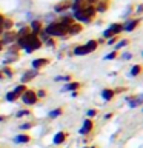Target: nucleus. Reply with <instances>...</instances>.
<instances>
[{
    "label": "nucleus",
    "instance_id": "nucleus-29",
    "mask_svg": "<svg viewBox=\"0 0 143 148\" xmlns=\"http://www.w3.org/2000/svg\"><path fill=\"white\" fill-rule=\"evenodd\" d=\"M118 56V53L117 51H112V53H109V54H106L105 56V60H112V59H115Z\"/></svg>",
    "mask_w": 143,
    "mask_h": 148
},
{
    "label": "nucleus",
    "instance_id": "nucleus-24",
    "mask_svg": "<svg viewBox=\"0 0 143 148\" xmlns=\"http://www.w3.org/2000/svg\"><path fill=\"white\" fill-rule=\"evenodd\" d=\"M63 114V108H55V110H52V111H51V113L48 114L49 116V117H57V116H62Z\"/></svg>",
    "mask_w": 143,
    "mask_h": 148
},
{
    "label": "nucleus",
    "instance_id": "nucleus-22",
    "mask_svg": "<svg viewBox=\"0 0 143 148\" xmlns=\"http://www.w3.org/2000/svg\"><path fill=\"white\" fill-rule=\"evenodd\" d=\"M8 102H16V100H18L20 97H18L16 92H12V91H9V92H6V97H5Z\"/></svg>",
    "mask_w": 143,
    "mask_h": 148
},
{
    "label": "nucleus",
    "instance_id": "nucleus-3",
    "mask_svg": "<svg viewBox=\"0 0 143 148\" xmlns=\"http://www.w3.org/2000/svg\"><path fill=\"white\" fill-rule=\"evenodd\" d=\"M95 6H92V5H89V6H85L82 9V11H77V12H74V18L78 22H82V23H89L91 22V18L95 16Z\"/></svg>",
    "mask_w": 143,
    "mask_h": 148
},
{
    "label": "nucleus",
    "instance_id": "nucleus-32",
    "mask_svg": "<svg viewBox=\"0 0 143 148\" xmlns=\"http://www.w3.org/2000/svg\"><path fill=\"white\" fill-rule=\"evenodd\" d=\"M88 117H94V116H97V110H88Z\"/></svg>",
    "mask_w": 143,
    "mask_h": 148
},
{
    "label": "nucleus",
    "instance_id": "nucleus-12",
    "mask_svg": "<svg viewBox=\"0 0 143 148\" xmlns=\"http://www.w3.org/2000/svg\"><path fill=\"white\" fill-rule=\"evenodd\" d=\"M66 137H68V134L65 133V131H59L57 134L54 136V145H62V143H65V140H66Z\"/></svg>",
    "mask_w": 143,
    "mask_h": 148
},
{
    "label": "nucleus",
    "instance_id": "nucleus-6",
    "mask_svg": "<svg viewBox=\"0 0 143 148\" xmlns=\"http://www.w3.org/2000/svg\"><path fill=\"white\" fill-rule=\"evenodd\" d=\"M92 128H94V122H92L91 119H85L83 120V125H82V128H80V133L82 136H86V134H89L92 131Z\"/></svg>",
    "mask_w": 143,
    "mask_h": 148
},
{
    "label": "nucleus",
    "instance_id": "nucleus-23",
    "mask_svg": "<svg viewBox=\"0 0 143 148\" xmlns=\"http://www.w3.org/2000/svg\"><path fill=\"white\" fill-rule=\"evenodd\" d=\"M140 71H142V65H134V66L131 68V76H132V77L138 76V74H140Z\"/></svg>",
    "mask_w": 143,
    "mask_h": 148
},
{
    "label": "nucleus",
    "instance_id": "nucleus-31",
    "mask_svg": "<svg viewBox=\"0 0 143 148\" xmlns=\"http://www.w3.org/2000/svg\"><path fill=\"white\" fill-rule=\"evenodd\" d=\"M125 45H128V40H122V42H118L117 46H115V51L120 49V48H122V46H125Z\"/></svg>",
    "mask_w": 143,
    "mask_h": 148
},
{
    "label": "nucleus",
    "instance_id": "nucleus-30",
    "mask_svg": "<svg viewBox=\"0 0 143 148\" xmlns=\"http://www.w3.org/2000/svg\"><path fill=\"white\" fill-rule=\"evenodd\" d=\"M28 114H31V111L29 110H20V111H17V117H23V116H28Z\"/></svg>",
    "mask_w": 143,
    "mask_h": 148
},
{
    "label": "nucleus",
    "instance_id": "nucleus-15",
    "mask_svg": "<svg viewBox=\"0 0 143 148\" xmlns=\"http://www.w3.org/2000/svg\"><path fill=\"white\" fill-rule=\"evenodd\" d=\"M14 142H17V143H29L31 142V136L29 134L22 133V134H18V136L14 137Z\"/></svg>",
    "mask_w": 143,
    "mask_h": 148
},
{
    "label": "nucleus",
    "instance_id": "nucleus-11",
    "mask_svg": "<svg viewBox=\"0 0 143 148\" xmlns=\"http://www.w3.org/2000/svg\"><path fill=\"white\" fill-rule=\"evenodd\" d=\"M85 6H86V0H72V2H71V8H72L74 12L82 11Z\"/></svg>",
    "mask_w": 143,
    "mask_h": 148
},
{
    "label": "nucleus",
    "instance_id": "nucleus-14",
    "mask_svg": "<svg viewBox=\"0 0 143 148\" xmlns=\"http://www.w3.org/2000/svg\"><path fill=\"white\" fill-rule=\"evenodd\" d=\"M80 86H82L80 82H69V83H66V85L62 88V91H77Z\"/></svg>",
    "mask_w": 143,
    "mask_h": 148
},
{
    "label": "nucleus",
    "instance_id": "nucleus-37",
    "mask_svg": "<svg viewBox=\"0 0 143 148\" xmlns=\"http://www.w3.org/2000/svg\"><path fill=\"white\" fill-rule=\"evenodd\" d=\"M3 51V45H2V42H0V53Z\"/></svg>",
    "mask_w": 143,
    "mask_h": 148
},
{
    "label": "nucleus",
    "instance_id": "nucleus-2",
    "mask_svg": "<svg viewBox=\"0 0 143 148\" xmlns=\"http://www.w3.org/2000/svg\"><path fill=\"white\" fill-rule=\"evenodd\" d=\"M43 32L49 37H62L68 32V26L63 25L62 22H51L49 25L45 28Z\"/></svg>",
    "mask_w": 143,
    "mask_h": 148
},
{
    "label": "nucleus",
    "instance_id": "nucleus-39",
    "mask_svg": "<svg viewBox=\"0 0 143 148\" xmlns=\"http://www.w3.org/2000/svg\"><path fill=\"white\" fill-rule=\"evenodd\" d=\"M2 32H3V29H2V26H0V36H2Z\"/></svg>",
    "mask_w": 143,
    "mask_h": 148
},
{
    "label": "nucleus",
    "instance_id": "nucleus-26",
    "mask_svg": "<svg viewBox=\"0 0 143 148\" xmlns=\"http://www.w3.org/2000/svg\"><path fill=\"white\" fill-rule=\"evenodd\" d=\"M106 9H108V3H106V2H103V3H100L99 6L95 8V11H99V12H105Z\"/></svg>",
    "mask_w": 143,
    "mask_h": 148
},
{
    "label": "nucleus",
    "instance_id": "nucleus-18",
    "mask_svg": "<svg viewBox=\"0 0 143 148\" xmlns=\"http://www.w3.org/2000/svg\"><path fill=\"white\" fill-rule=\"evenodd\" d=\"M68 8H71V2H69V0H65V2L55 5L54 11L55 12H62V11H65V9H68Z\"/></svg>",
    "mask_w": 143,
    "mask_h": 148
},
{
    "label": "nucleus",
    "instance_id": "nucleus-20",
    "mask_svg": "<svg viewBox=\"0 0 143 148\" xmlns=\"http://www.w3.org/2000/svg\"><path fill=\"white\" fill-rule=\"evenodd\" d=\"M85 46H86L88 53H92V51L97 49V46H99V42H97V40H89L88 43H85Z\"/></svg>",
    "mask_w": 143,
    "mask_h": 148
},
{
    "label": "nucleus",
    "instance_id": "nucleus-13",
    "mask_svg": "<svg viewBox=\"0 0 143 148\" xmlns=\"http://www.w3.org/2000/svg\"><path fill=\"white\" fill-rule=\"evenodd\" d=\"M83 29V26L80 25V23H72V25H69L68 26V32L66 34H71V36H76V34H78Z\"/></svg>",
    "mask_w": 143,
    "mask_h": 148
},
{
    "label": "nucleus",
    "instance_id": "nucleus-34",
    "mask_svg": "<svg viewBox=\"0 0 143 148\" xmlns=\"http://www.w3.org/2000/svg\"><path fill=\"white\" fill-rule=\"evenodd\" d=\"M115 40H117V37H111V39L108 40V43H109V45H112V43H115Z\"/></svg>",
    "mask_w": 143,
    "mask_h": 148
},
{
    "label": "nucleus",
    "instance_id": "nucleus-4",
    "mask_svg": "<svg viewBox=\"0 0 143 148\" xmlns=\"http://www.w3.org/2000/svg\"><path fill=\"white\" fill-rule=\"evenodd\" d=\"M20 99L25 105H35L37 102H39V99H37V96H35V91H32V90H26L20 96Z\"/></svg>",
    "mask_w": 143,
    "mask_h": 148
},
{
    "label": "nucleus",
    "instance_id": "nucleus-28",
    "mask_svg": "<svg viewBox=\"0 0 143 148\" xmlns=\"http://www.w3.org/2000/svg\"><path fill=\"white\" fill-rule=\"evenodd\" d=\"M35 96H37V99H43V97L48 96V92L45 90H39V91H35Z\"/></svg>",
    "mask_w": 143,
    "mask_h": 148
},
{
    "label": "nucleus",
    "instance_id": "nucleus-27",
    "mask_svg": "<svg viewBox=\"0 0 143 148\" xmlns=\"http://www.w3.org/2000/svg\"><path fill=\"white\" fill-rule=\"evenodd\" d=\"M55 80L57 82H71V76H57Z\"/></svg>",
    "mask_w": 143,
    "mask_h": 148
},
{
    "label": "nucleus",
    "instance_id": "nucleus-33",
    "mask_svg": "<svg viewBox=\"0 0 143 148\" xmlns=\"http://www.w3.org/2000/svg\"><path fill=\"white\" fill-rule=\"evenodd\" d=\"M31 127H34V122H29V123H23V125H22V130H29Z\"/></svg>",
    "mask_w": 143,
    "mask_h": 148
},
{
    "label": "nucleus",
    "instance_id": "nucleus-19",
    "mask_svg": "<svg viewBox=\"0 0 143 148\" xmlns=\"http://www.w3.org/2000/svg\"><path fill=\"white\" fill-rule=\"evenodd\" d=\"M74 54L76 56H85V54H89V53H88L85 45H77L76 48H74Z\"/></svg>",
    "mask_w": 143,
    "mask_h": 148
},
{
    "label": "nucleus",
    "instance_id": "nucleus-5",
    "mask_svg": "<svg viewBox=\"0 0 143 148\" xmlns=\"http://www.w3.org/2000/svg\"><path fill=\"white\" fill-rule=\"evenodd\" d=\"M122 31H123V28H122V25H120V23H112V25H111L108 29L103 32V37H106V39H111V37L120 34Z\"/></svg>",
    "mask_w": 143,
    "mask_h": 148
},
{
    "label": "nucleus",
    "instance_id": "nucleus-16",
    "mask_svg": "<svg viewBox=\"0 0 143 148\" xmlns=\"http://www.w3.org/2000/svg\"><path fill=\"white\" fill-rule=\"evenodd\" d=\"M114 96H115V91L114 90H111V88H106V90L101 91V97H103V100H112L114 99Z\"/></svg>",
    "mask_w": 143,
    "mask_h": 148
},
{
    "label": "nucleus",
    "instance_id": "nucleus-1",
    "mask_svg": "<svg viewBox=\"0 0 143 148\" xmlns=\"http://www.w3.org/2000/svg\"><path fill=\"white\" fill-rule=\"evenodd\" d=\"M17 46L20 49H25V53L31 54L34 51L42 48V42L39 39V36L35 34H28L26 37H22V39H17Z\"/></svg>",
    "mask_w": 143,
    "mask_h": 148
},
{
    "label": "nucleus",
    "instance_id": "nucleus-9",
    "mask_svg": "<svg viewBox=\"0 0 143 148\" xmlns=\"http://www.w3.org/2000/svg\"><path fill=\"white\" fill-rule=\"evenodd\" d=\"M49 63H51V60L46 59V57L34 59V60H32V68H34L35 71H39L40 68H43V66H46V65H49Z\"/></svg>",
    "mask_w": 143,
    "mask_h": 148
},
{
    "label": "nucleus",
    "instance_id": "nucleus-21",
    "mask_svg": "<svg viewBox=\"0 0 143 148\" xmlns=\"http://www.w3.org/2000/svg\"><path fill=\"white\" fill-rule=\"evenodd\" d=\"M28 90V88H26V85H25V83H20V85H17L16 88H14V90H12V92H16V94L18 96V97H20L22 94H23V92H25Z\"/></svg>",
    "mask_w": 143,
    "mask_h": 148
},
{
    "label": "nucleus",
    "instance_id": "nucleus-7",
    "mask_svg": "<svg viewBox=\"0 0 143 148\" xmlns=\"http://www.w3.org/2000/svg\"><path fill=\"white\" fill-rule=\"evenodd\" d=\"M14 40H17V34L16 32H12V31H5V32H2V45H5V43H12Z\"/></svg>",
    "mask_w": 143,
    "mask_h": 148
},
{
    "label": "nucleus",
    "instance_id": "nucleus-25",
    "mask_svg": "<svg viewBox=\"0 0 143 148\" xmlns=\"http://www.w3.org/2000/svg\"><path fill=\"white\" fill-rule=\"evenodd\" d=\"M0 73H2L3 76H8V77H12V76H14V71H12L11 68H8V66H5Z\"/></svg>",
    "mask_w": 143,
    "mask_h": 148
},
{
    "label": "nucleus",
    "instance_id": "nucleus-36",
    "mask_svg": "<svg viewBox=\"0 0 143 148\" xmlns=\"http://www.w3.org/2000/svg\"><path fill=\"white\" fill-rule=\"evenodd\" d=\"M5 119H6V117H5V116H2V114H0V122H3Z\"/></svg>",
    "mask_w": 143,
    "mask_h": 148
},
{
    "label": "nucleus",
    "instance_id": "nucleus-40",
    "mask_svg": "<svg viewBox=\"0 0 143 148\" xmlns=\"http://www.w3.org/2000/svg\"><path fill=\"white\" fill-rule=\"evenodd\" d=\"M0 79H3V74L2 73H0Z\"/></svg>",
    "mask_w": 143,
    "mask_h": 148
},
{
    "label": "nucleus",
    "instance_id": "nucleus-38",
    "mask_svg": "<svg viewBox=\"0 0 143 148\" xmlns=\"http://www.w3.org/2000/svg\"><path fill=\"white\" fill-rule=\"evenodd\" d=\"M85 148H97L95 145H91V147H85Z\"/></svg>",
    "mask_w": 143,
    "mask_h": 148
},
{
    "label": "nucleus",
    "instance_id": "nucleus-35",
    "mask_svg": "<svg viewBox=\"0 0 143 148\" xmlns=\"http://www.w3.org/2000/svg\"><path fill=\"white\" fill-rule=\"evenodd\" d=\"M129 57H131V54H125V56H123V59H125V60H128Z\"/></svg>",
    "mask_w": 143,
    "mask_h": 148
},
{
    "label": "nucleus",
    "instance_id": "nucleus-17",
    "mask_svg": "<svg viewBox=\"0 0 143 148\" xmlns=\"http://www.w3.org/2000/svg\"><path fill=\"white\" fill-rule=\"evenodd\" d=\"M29 31H31V34H39V32L42 31V23L39 20H34V22H31V26H29Z\"/></svg>",
    "mask_w": 143,
    "mask_h": 148
},
{
    "label": "nucleus",
    "instance_id": "nucleus-8",
    "mask_svg": "<svg viewBox=\"0 0 143 148\" xmlns=\"http://www.w3.org/2000/svg\"><path fill=\"white\" fill-rule=\"evenodd\" d=\"M37 76H39V71H35V69H28V71H25L22 74V83L26 85L28 82H31L32 79L37 77Z\"/></svg>",
    "mask_w": 143,
    "mask_h": 148
},
{
    "label": "nucleus",
    "instance_id": "nucleus-10",
    "mask_svg": "<svg viewBox=\"0 0 143 148\" xmlns=\"http://www.w3.org/2000/svg\"><path fill=\"white\" fill-rule=\"evenodd\" d=\"M140 23V20H137V18H129V20H126L122 25V28L125 31H134L137 28V25Z\"/></svg>",
    "mask_w": 143,
    "mask_h": 148
}]
</instances>
